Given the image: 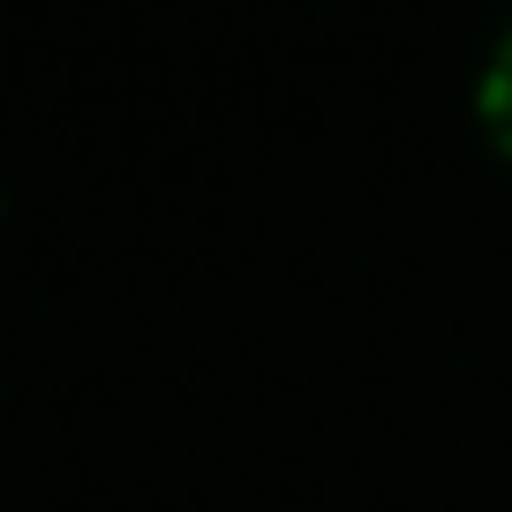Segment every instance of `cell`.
Masks as SVG:
<instances>
[{"label": "cell", "instance_id": "1", "mask_svg": "<svg viewBox=\"0 0 512 512\" xmlns=\"http://www.w3.org/2000/svg\"><path fill=\"white\" fill-rule=\"evenodd\" d=\"M475 113H482V136L512 159V31L497 38L490 68H482V91H475Z\"/></svg>", "mask_w": 512, "mask_h": 512}]
</instances>
